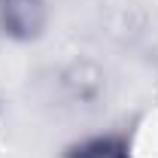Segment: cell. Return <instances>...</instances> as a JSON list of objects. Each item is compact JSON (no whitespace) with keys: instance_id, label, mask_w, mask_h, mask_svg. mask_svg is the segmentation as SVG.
<instances>
[{"instance_id":"cell-1","label":"cell","mask_w":158,"mask_h":158,"mask_svg":"<svg viewBox=\"0 0 158 158\" xmlns=\"http://www.w3.org/2000/svg\"><path fill=\"white\" fill-rule=\"evenodd\" d=\"M49 21L46 0H0V31L15 43L43 37Z\"/></svg>"},{"instance_id":"cell-2","label":"cell","mask_w":158,"mask_h":158,"mask_svg":"<svg viewBox=\"0 0 158 158\" xmlns=\"http://www.w3.org/2000/svg\"><path fill=\"white\" fill-rule=\"evenodd\" d=\"M64 158H131V143L122 134H100L82 143H73Z\"/></svg>"}]
</instances>
